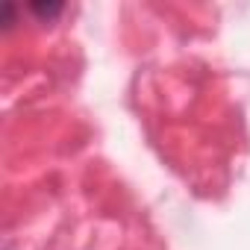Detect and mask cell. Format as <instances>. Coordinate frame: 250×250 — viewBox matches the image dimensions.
Segmentation results:
<instances>
[{"label": "cell", "mask_w": 250, "mask_h": 250, "mask_svg": "<svg viewBox=\"0 0 250 250\" xmlns=\"http://www.w3.org/2000/svg\"><path fill=\"white\" fill-rule=\"evenodd\" d=\"M62 9H65L62 3H33V6H30V12H33V15H39V18H47V21H50V18H56Z\"/></svg>", "instance_id": "1"}]
</instances>
